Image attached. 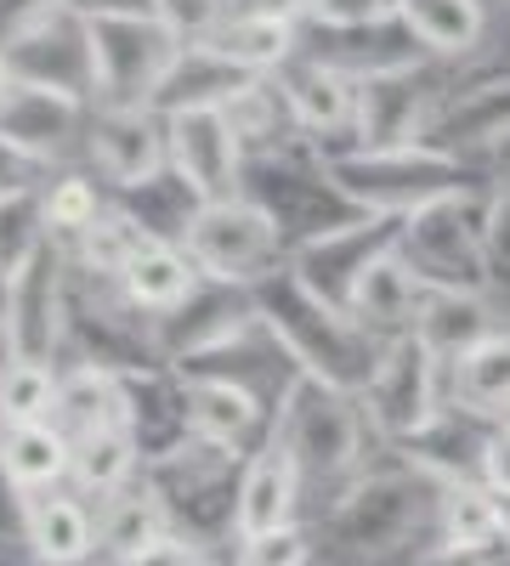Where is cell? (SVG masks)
<instances>
[{
	"label": "cell",
	"mask_w": 510,
	"mask_h": 566,
	"mask_svg": "<svg viewBox=\"0 0 510 566\" xmlns=\"http://www.w3.org/2000/svg\"><path fill=\"white\" fill-rule=\"evenodd\" d=\"M205 52H216L227 69L250 80H278L306 52V23L278 12H227V23L205 40Z\"/></svg>",
	"instance_id": "obj_23"
},
{
	"label": "cell",
	"mask_w": 510,
	"mask_h": 566,
	"mask_svg": "<svg viewBox=\"0 0 510 566\" xmlns=\"http://www.w3.org/2000/svg\"><path fill=\"white\" fill-rule=\"evenodd\" d=\"M244 193L278 221V232H284V244H290V255H295L301 244L323 239V232L363 221V210H352V199L341 193L335 176H330V159H323L312 142H306V148H290V154L250 159Z\"/></svg>",
	"instance_id": "obj_9"
},
{
	"label": "cell",
	"mask_w": 510,
	"mask_h": 566,
	"mask_svg": "<svg viewBox=\"0 0 510 566\" xmlns=\"http://www.w3.org/2000/svg\"><path fill=\"white\" fill-rule=\"evenodd\" d=\"M504 555H510V549H499V544H488V549H471V544H448V538H431V544H420V549H414V560H408V566H504Z\"/></svg>",
	"instance_id": "obj_46"
},
{
	"label": "cell",
	"mask_w": 510,
	"mask_h": 566,
	"mask_svg": "<svg viewBox=\"0 0 510 566\" xmlns=\"http://www.w3.org/2000/svg\"><path fill=\"white\" fill-rule=\"evenodd\" d=\"M227 12H233V0H154V18L188 45H205L227 23Z\"/></svg>",
	"instance_id": "obj_42"
},
{
	"label": "cell",
	"mask_w": 510,
	"mask_h": 566,
	"mask_svg": "<svg viewBox=\"0 0 510 566\" xmlns=\"http://www.w3.org/2000/svg\"><path fill=\"white\" fill-rule=\"evenodd\" d=\"M159 538H170V515L148 493V482H136V488H125V493H114V499L97 504V555L108 566L136 560L143 549H154Z\"/></svg>",
	"instance_id": "obj_33"
},
{
	"label": "cell",
	"mask_w": 510,
	"mask_h": 566,
	"mask_svg": "<svg viewBox=\"0 0 510 566\" xmlns=\"http://www.w3.org/2000/svg\"><path fill=\"white\" fill-rule=\"evenodd\" d=\"M499 328H510V323L499 317L493 295H459V290H426L420 317H414V335L431 346V357L443 368H454L466 352L493 340Z\"/></svg>",
	"instance_id": "obj_27"
},
{
	"label": "cell",
	"mask_w": 510,
	"mask_h": 566,
	"mask_svg": "<svg viewBox=\"0 0 510 566\" xmlns=\"http://www.w3.org/2000/svg\"><path fill=\"white\" fill-rule=\"evenodd\" d=\"M482 205H488V193H466V199H443V205H426L420 216L397 221V250L420 272L426 290L493 295L499 272L488 255Z\"/></svg>",
	"instance_id": "obj_6"
},
{
	"label": "cell",
	"mask_w": 510,
	"mask_h": 566,
	"mask_svg": "<svg viewBox=\"0 0 510 566\" xmlns=\"http://www.w3.org/2000/svg\"><path fill=\"white\" fill-rule=\"evenodd\" d=\"M477 482L488 488V493H510V437L499 431H488V442H482V464H477Z\"/></svg>",
	"instance_id": "obj_47"
},
{
	"label": "cell",
	"mask_w": 510,
	"mask_h": 566,
	"mask_svg": "<svg viewBox=\"0 0 510 566\" xmlns=\"http://www.w3.org/2000/svg\"><path fill=\"white\" fill-rule=\"evenodd\" d=\"M119 205H125V210L136 216V227H143L148 239H159V244H181V239H188V227H194V216L205 210V199H199L176 170H165V176H154V181H143V187H131V193H119Z\"/></svg>",
	"instance_id": "obj_35"
},
{
	"label": "cell",
	"mask_w": 510,
	"mask_h": 566,
	"mask_svg": "<svg viewBox=\"0 0 510 566\" xmlns=\"http://www.w3.org/2000/svg\"><path fill=\"white\" fill-rule=\"evenodd\" d=\"M85 130H91V103L34 85H7V97H0V136L18 142L45 170H69V159H85Z\"/></svg>",
	"instance_id": "obj_17"
},
{
	"label": "cell",
	"mask_w": 510,
	"mask_h": 566,
	"mask_svg": "<svg viewBox=\"0 0 510 566\" xmlns=\"http://www.w3.org/2000/svg\"><path fill=\"white\" fill-rule=\"evenodd\" d=\"M335 187L352 199V210L375 216V221H408L426 205L443 199H466V193H488L493 170L477 159H459L431 142H414V148H392V154H335L330 159Z\"/></svg>",
	"instance_id": "obj_3"
},
{
	"label": "cell",
	"mask_w": 510,
	"mask_h": 566,
	"mask_svg": "<svg viewBox=\"0 0 510 566\" xmlns=\"http://www.w3.org/2000/svg\"><path fill=\"white\" fill-rule=\"evenodd\" d=\"M386 18H392V0H312L306 7V29L318 34H357Z\"/></svg>",
	"instance_id": "obj_43"
},
{
	"label": "cell",
	"mask_w": 510,
	"mask_h": 566,
	"mask_svg": "<svg viewBox=\"0 0 510 566\" xmlns=\"http://www.w3.org/2000/svg\"><path fill=\"white\" fill-rule=\"evenodd\" d=\"M250 295H256L261 328L272 335V346L290 357L295 374H306V380H318V386L352 391V397L368 391L381 340H368L363 328L352 323V312H341L323 295H312L306 283L295 277L290 261L278 272H267L261 283H250Z\"/></svg>",
	"instance_id": "obj_2"
},
{
	"label": "cell",
	"mask_w": 510,
	"mask_h": 566,
	"mask_svg": "<svg viewBox=\"0 0 510 566\" xmlns=\"http://www.w3.org/2000/svg\"><path fill=\"white\" fill-rule=\"evenodd\" d=\"M40 205H45V227H52V244H69L80 239L85 227H97V216L108 210L103 199V181L91 170H58L52 181L40 187Z\"/></svg>",
	"instance_id": "obj_37"
},
{
	"label": "cell",
	"mask_w": 510,
	"mask_h": 566,
	"mask_svg": "<svg viewBox=\"0 0 510 566\" xmlns=\"http://www.w3.org/2000/svg\"><path fill=\"white\" fill-rule=\"evenodd\" d=\"M0 464H7V476L29 499H40V493H58V488L74 482V442L52 419L7 424V431H0Z\"/></svg>",
	"instance_id": "obj_30"
},
{
	"label": "cell",
	"mask_w": 510,
	"mask_h": 566,
	"mask_svg": "<svg viewBox=\"0 0 510 566\" xmlns=\"http://www.w3.org/2000/svg\"><path fill=\"white\" fill-rule=\"evenodd\" d=\"M448 408L471 413L482 424H504L510 413V328H499L493 340L466 352L448 368Z\"/></svg>",
	"instance_id": "obj_32"
},
{
	"label": "cell",
	"mask_w": 510,
	"mask_h": 566,
	"mask_svg": "<svg viewBox=\"0 0 510 566\" xmlns=\"http://www.w3.org/2000/svg\"><path fill=\"white\" fill-rule=\"evenodd\" d=\"M420 301H426V283H420V272H414L408 261H403V250L392 244L386 255H375L368 261V272L352 283V295H346V312H352V323L363 328L368 340H403V335H414V317H420Z\"/></svg>",
	"instance_id": "obj_22"
},
{
	"label": "cell",
	"mask_w": 510,
	"mask_h": 566,
	"mask_svg": "<svg viewBox=\"0 0 510 566\" xmlns=\"http://www.w3.org/2000/svg\"><path fill=\"white\" fill-rule=\"evenodd\" d=\"M85 170L108 181L114 193H131L170 170V136L159 108H91L85 130Z\"/></svg>",
	"instance_id": "obj_15"
},
{
	"label": "cell",
	"mask_w": 510,
	"mask_h": 566,
	"mask_svg": "<svg viewBox=\"0 0 510 566\" xmlns=\"http://www.w3.org/2000/svg\"><path fill=\"white\" fill-rule=\"evenodd\" d=\"M181 250H188V261L199 266V277L239 283V290H250V283H261L267 272H278L290 261L284 232H278V221L250 193L205 205L188 227V239H181Z\"/></svg>",
	"instance_id": "obj_12"
},
{
	"label": "cell",
	"mask_w": 510,
	"mask_h": 566,
	"mask_svg": "<svg viewBox=\"0 0 510 566\" xmlns=\"http://www.w3.org/2000/svg\"><path fill=\"white\" fill-rule=\"evenodd\" d=\"M256 323H261V312H256V295L250 290L205 277L170 317L154 323V346H159V357L170 368H188V363H205V357L227 352L233 340H244Z\"/></svg>",
	"instance_id": "obj_14"
},
{
	"label": "cell",
	"mask_w": 510,
	"mask_h": 566,
	"mask_svg": "<svg viewBox=\"0 0 510 566\" xmlns=\"http://www.w3.org/2000/svg\"><path fill=\"white\" fill-rule=\"evenodd\" d=\"M199 266L188 261V250L181 244H143L131 255V266L119 272V290H125V301L143 312L148 323H159V317H170L181 301H188L194 290H199Z\"/></svg>",
	"instance_id": "obj_31"
},
{
	"label": "cell",
	"mask_w": 510,
	"mask_h": 566,
	"mask_svg": "<svg viewBox=\"0 0 510 566\" xmlns=\"http://www.w3.org/2000/svg\"><path fill=\"white\" fill-rule=\"evenodd\" d=\"M499 431H504V437H510V413H504V424H499Z\"/></svg>",
	"instance_id": "obj_53"
},
{
	"label": "cell",
	"mask_w": 510,
	"mask_h": 566,
	"mask_svg": "<svg viewBox=\"0 0 510 566\" xmlns=\"http://www.w3.org/2000/svg\"><path fill=\"white\" fill-rule=\"evenodd\" d=\"M426 142L499 170V159L510 148V69H488L477 80H459L454 97L443 103V114L431 119Z\"/></svg>",
	"instance_id": "obj_16"
},
{
	"label": "cell",
	"mask_w": 510,
	"mask_h": 566,
	"mask_svg": "<svg viewBox=\"0 0 510 566\" xmlns=\"http://www.w3.org/2000/svg\"><path fill=\"white\" fill-rule=\"evenodd\" d=\"M437 538H448V544H471V549H488V544H499V533H493V493L482 488V482H443V493H437ZM504 549V544H499Z\"/></svg>",
	"instance_id": "obj_39"
},
{
	"label": "cell",
	"mask_w": 510,
	"mask_h": 566,
	"mask_svg": "<svg viewBox=\"0 0 510 566\" xmlns=\"http://www.w3.org/2000/svg\"><path fill=\"white\" fill-rule=\"evenodd\" d=\"M69 7L85 18H148L154 0H69Z\"/></svg>",
	"instance_id": "obj_49"
},
{
	"label": "cell",
	"mask_w": 510,
	"mask_h": 566,
	"mask_svg": "<svg viewBox=\"0 0 510 566\" xmlns=\"http://www.w3.org/2000/svg\"><path fill=\"white\" fill-rule=\"evenodd\" d=\"M63 306H69V261L52 244L0 295V312L12 323V346L23 363H58L63 368Z\"/></svg>",
	"instance_id": "obj_18"
},
{
	"label": "cell",
	"mask_w": 510,
	"mask_h": 566,
	"mask_svg": "<svg viewBox=\"0 0 510 566\" xmlns=\"http://www.w3.org/2000/svg\"><path fill=\"white\" fill-rule=\"evenodd\" d=\"M392 12H397V0H392Z\"/></svg>",
	"instance_id": "obj_54"
},
{
	"label": "cell",
	"mask_w": 510,
	"mask_h": 566,
	"mask_svg": "<svg viewBox=\"0 0 510 566\" xmlns=\"http://www.w3.org/2000/svg\"><path fill=\"white\" fill-rule=\"evenodd\" d=\"M272 437L284 442V453L295 459L301 482L335 493L352 476L368 470V413L363 397L318 386L306 374L284 386V397L272 402Z\"/></svg>",
	"instance_id": "obj_5"
},
{
	"label": "cell",
	"mask_w": 510,
	"mask_h": 566,
	"mask_svg": "<svg viewBox=\"0 0 510 566\" xmlns=\"http://www.w3.org/2000/svg\"><path fill=\"white\" fill-rule=\"evenodd\" d=\"M125 566H205V555L188 544V538H159L154 549H143V555H136V560H125Z\"/></svg>",
	"instance_id": "obj_48"
},
{
	"label": "cell",
	"mask_w": 510,
	"mask_h": 566,
	"mask_svg": "<svg viewBox=\"0 0 510 566\" xmlns=\"http://www.w3.org/2000/svg\"><path fill=\"white\" fill-rule=\"evenodd\" d=\"M278 85H284L306 142L323 159H335L341 154L335 136H352V125H357V80L335 63H323L318 52H301L284 74H278Z\"/></svg>",
	"instance_id": "obj_21"
},
{
	"label": "cell",
	"mask_w": 510,
	"mask_h": 566,
	"mask_svg": "<svg viewBox=\"0 0 510 566\" xmlns=\"http://www.w3.org/2000/svg\"><path fill=\"white\" fill-rule=\"evenodd\" d=\"M181 386H188L194 437H205V442H216L227 453H239V459H250L272 437V402L256 386L227 380V374H181Z\"/></svg>",
	"instance_id": "obj_19"
},
{
	"label": "cell",
	"mask_w": 510,
	"mask_h": 566,
	"mask_svg": "<svg viewBox=\"0 0 510 566\" xmlns=\"http://www.w3.org/2000/svg\"><path fill=\"white\" fill-rule=\"evenodd\" d=\"M143 464L148 459H143V448H136L131 431H97V437L74 442V482L69 488L85 493L91 504H103V499L143 482Z\"/></svg>",
	"instance_id": "obj_34"
},
{
	"label": "cell",
	"mask_w": 510,
	"mask_h": 566,
	"mask_svg": "<svg viewBox=\"0 0 510 566\" xmlns=\"http://www.w3.org/2000/svg\"><path fill=\"white\" fill-rule=\"evenodd\" d=\"M363 413H368V431L392 448H420L443 413H448V368L431 357V346L420 335H403L386 340L375 357V374H368V391H363Z\"/></svg>",
	"instance_id": "obj_8"
},
{
	"label": "cell",
	"mask_w": 510,
	"mask_h": 566,
	"mask_svg": "<svg viewBox=\"0 0 510 566\" xmlns=\"http://www.w3.org/2000/svg\"><path fill=\"white\" fill-rule=\"evenodd\" d=\"M397 23L431 63H471L488 40L482 0H397Z\"/></svg>",
	"instance_id": "obj_28"
},
{
	"label": "cell",
	"mask_w": 510,
	"mask_h": 566,
	"mask_svg": "<svg viewBox=\"0 0 510 566\" xmlns=\"http://www.w3.org/2000/svg\"><path fill=\"white\" fill-rule=\"evenodd\" d=\"M165 136H170V170L188 181L205 205L244 193L250 148L239 142V130L227 125L221 108H176V114H165Z\"/></svg>",
	"instance_id": "obj_13"
},
{
	"label": "cell",
	"mask_w": 510,
	"mask_h": 566,
	"mask_svg": "<svg viewBox=\"0 0 510 566\" xmlns=\"http://www.w3.org/2000/svg\"><path fill=\"white\" fill-rule=\"evenodd\" d=\"M181 57H188V40H176L154 12L91 18V63H97V103L91 108H159Z\"/></svg>",
	"instance_id": "obj_10"
},
{
	"label": "cell",
	"mask_w": 510,
	"mask_h": 566,
	"mask_svg": "<svg viewBox=\"0 0 510 566\" xmlns=\"http://www.w3.org/2000/svg\"><path fill=\"white\" fill-rule=\"evenodd\" d=\"M52 176H58V170H45L40 159H29V154L18 148V142L0 136V205H7V199H34Z\"/></svg>",
	"instance_id": "obj_45"
},
{
	"label": "cell",
	"mask_w": 510,
	"mask_h": 566,
	"mask_svg": "<svg viewBox=\"0 0 510 566\" xmlns=\"http://www.w3.org/2000/svg\"><path fill=\"white\" fill-rule=\"evenodd\" d=\"M454 63H431V57H408L392 69H375L357 80V125H352V148L363 154H392V148H414L426 142L431 119L443 114V103L454 97ZM346 148V154H352Z\"/></svg>",
	"instance_id": "obj_7"
},
{
	"label": "cell",
	"mask_w": 510,
	"mask_h": 566,
	"mask_svg": "<svg viewBox=\"0 0 510 566\" xmlns=\"http://www.w3.org/2000/svg\"><path fill=\"white\" fill-rule=\"evenodd\" d=\"M312 555H318V538L295 522V527H278L261 538H239V549L227 560L233 566H312Z\"/></svg>",
	"instance_id": "obj_41"
},
{
	"label": "cell",
	"mask_w": 510,
	"mask_h": 566,
	"mask_svg": "<svg viewBox=\"0 0 510 566\" xmlns=\"http://www.w3.org/2000/svg\"><path fill=\"white\" fill-rule=\"evenodd\" d=\"M58 386H63V368L58 363H12L0 374V431L7 424H34V419H52L58 413Z\"/></svg>",
	"instance_id": "obj_40"
},
{
	"label": "cell",
	"mask_w": 510,
	"mask_h": 566,
	"mask_svg": "<svg viewBox=\"0 0 510 566\" xmlns=\"http://www.w3.org/2000/svg\"><path fill=\"white\" fill-rule=\"evenodd\" d=\"M239 476L244 459L205 437H188L181 448L143 464V482L165 504L170 533L188 538L205 560L239 549Z\"/></svg>",
	"instance_id": "obj_4"
},
{
	"label": "cell",
	"mask_w": 510,
	"mask_h": 566,
	"mask_svg": "<svg viewBox=\"0 0 510 566\" xmlns=\"http://www.w3.org/2000/svg\"><path fill=\"white\" fill-rule=\"evenodd\" d=\"M301 470L284 453V442L267 437L250 459H244V476H239V538H261L278 527H295L301 515Z\"/></svg>",
	"instance_id": "obj_24"
},
{
	"label": "cell",
	"mask_w": 510,
	"mask_h": 566,
	"mask_svg": "<svg viewBox=\"0 0 510 566\" xmlns=\"http://www.w3.org/2000/svg\"><path fill=\"white\" fill-rule=\"evenodd\" d=\"M244 85H250V74L227 69L216 52H205V45H188V57H181V69L170 74L165 97H159V114H176V108H227Z\"/></svg>",
	"instance_id": "obj_36"
},
{
	"label": "cell",
	"mask_w": 510,
	"mask_h": 566,
	"mask_svg": "<svg viewBox=\"0 0 510 566\" xmlns=\"http://www.w3.org/2000/svg\"><path fill=\"white\" fill-rule=\"evenodd\" d=\"M397 244V221H375V216H363L352 227H335V232H323V239L301 244L290 255L295 277L306 283L312 295H323L330 306L346 312V295H352V283L368 272V261L386 255Z\"/></svg>",
	"instance_id": "obj_20"
},
{
	"label": "cell",
	"mask_w": 510,
	"mask_h": 566,
	"mask_svg": "<svg viewBox=\"0 0 510 566\" xmlns=\"http://www.w3.org/2000/svg\"><path fill=\"white\" fill-rule=\"evenodd\" d=\"M0 69L12 85L58 91L74 103H97V63H91V18L69 0H52L34 18H23L0 40Z\"/></svg>",
	"instance_id": "obj_11"
},
{
	"label": "cell",
	"mask_w": 510,
	"mask_h": 566,
	"mask_svg": "<svg viewBox=\"0 0 510 566\" xmlns=\"http://www.w3.org/2000/svg\"><path fill=\"white\" fill-rule=\"evenodd\" d=\"M125 431L136 437L143 459H159L170 448H181L194 437V419H188V386H181L176 368H143V374H125Z\"/></svg>",
	"instance_id": "obj_26"
},
{
	"label": "cell",
	"mask_w": 510,
	"mask_h": 566,
	"mask_svg": "<svg viewBox=\"0 0 510 566\" xmlns=\"http://www.w3.org/2000/svg\"><path fill=\"white\" fill-rule=\"evenodd\" d=\"M205 566H233V560H227V555H216V560H205Z\"/></svg>",
	"instance_id": "obj_52"
},
{
	"label": "cell",
	"mask_w": 510,
	"mask_h": 566,
	"mask_svg": "<svg viewBox=\"0 0 510 566\" xmlns=\"http://www.w3.org/2000/svg\"><path fill=\"white\" fill-rule=\"evenodd\" d=\"M437 493H443V482H431L408 459L363 470V476H352L346 488L330 493L312 538L341 566H381L420 544V533L437 522Z\"/></svg>",
	"instance_id": "obj_1"
},
{
	"label": "cell",
	"mask_w": 510,
	"mask_h": 566,
	"mask_svg": "<svg viewBox=\"0 0 510 566\" xmlns=\"http://www.w3.org/2000/svg\"><path fill=\"white\" fill-rule=\"evenodd\" d=\"M23 549H29L34 566H85L97 555V504L74 488L29 499Z\"/></svg>",
	"instance_id": "obj_25"
},
{
	"label": "cell",
	"mask_w": 510,
	"mask_h": 566,
	"mask_svg": "<svg viewBox=\"0 0 510 566\" xmlns=\"http://www.w3.org/2000/svg\"><path fill=\"white\" fill-rule=\"evenodd\" d=\"M52 250V227H45V205L34 199H7L0 205V295Z\"/></svg>",
	"instance_id": "obj_38"
},
{
	"label": "cell",
	"mask_w": 510,
	"mask_h": 566,
	"mask_svg": "<svg viewBox=\"0 0 510 566\" xmlns=\"http://www.w3.org/2000/svg\"><path fill=\"white\" fill-rule=\"evenodd\" d=\"M482 232H488V255H493V272L510 277V159L493 170L488 181V205H482Z\"/></svg>",
	"instance_id": "obj_44"
},
{
	"label": "cell",
	"mask_w": 510,
	"mask_h": 566,
	"mask_svg": "<svg viewBox=\"0 0 510 566\" xmlns=\"http://www.w3.org/2000/svg\"><path fill=\"white\" fill-rule=\"evenodd\" d=\"M18 363V346H12V323H7V312H0V374H7Z\"/></svg>",
	"instance_id": "obj_51"
},
{
	"label": "cell",
	"mask_w": 510,
	"mask_h": 566,
	"mask_svg": "<svg viewBox=\"0 0 510 566\" xmlns=\"http://www.w3.org/2000/svg\"><path fill=\"white\" fill-rule=\"evenodd\" d=\"M493 533H499V544L510 549V493H493Z\"/></svg>",
	"instance_id": "obj_50"
},
{
	"label": "cell",
	"mask_w": 510,
	"mask_h": 566,
	"mask_svg": "<svg viewBox=\"0 0 510 566\" xmlns=\"http://www.w3.org/2000/svg\"><path fill=\"white\" fill-rule=\"evenodd\" d=\"M125 374L97 368V363H69L63 368V386H58V413L52 424L69 442H85L97 431H125Z\"/></svg>",
	"instance_id": "obj_29"
}]
</instances>
